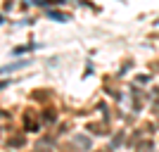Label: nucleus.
I'll list each match as a JSON object with an SVG mask.
<instances>
[{"instance_id": "7ed1b4c3", "label": "nucleus", "mask_w": 159, "mask_h": 152, "mask_svg": "<svg viewBox=\"0 0 159 152\" xmlns=\"http://www.w3.org/2000/svg\"><path fill=\"white\" fill-rule=\"evenodd\" d=\"M2 88H7V83H5V81H0V90H2Z\"/></svg>"}, {"instance_id": "f257e3e1", "label": "nucleus", "mask_w": 159, "mask_h": 152, "mask_svg": "<svg viewBox=\"0 0 159 152\" xmlns=\"http://www.w3.org/2000/svg\"><path fill=\"white\" fill-rule=\"evenodd\" d=\"M26 67V62H17V64H5L0 67V74H10V71H17V69H24Z\"/></svg>"}, {"instance_id": "20e7f679", "label": "nucleus", "mask_w": 159, "mask_h": 152, "mask_svg": "<svg viewBox=\"0 0 159 152\" xmlns=\"http://www.w3.org/2000/svg\"><path fill=\"white\" fill-rule=\"evenodd\" d=\"M154 24H159V19H157V21H154Z\"/></svg>"}, {"instance_id": "f03ea898", "label": "nucleus", "mask_w": 159, "mask_h": 152, "mask_svg": "<svg viewBox=\"0 0 159 152\" xmlns=\"http://www.w3.org/2000/svg\"><path fill=\"white\" fill-rule=\"evenodd\" d=\"M48 17H50V19H57V21H66V19H69V17L62 14V12H48Z\"/></svg>"}]
</instances>
